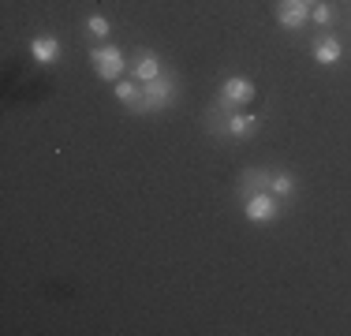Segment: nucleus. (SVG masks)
Returning a JSON list of instances; mask_svg holds the SVG:
<instances>
[{
	"instance_id": "obj_1",
	"label": "nucleus",
	"mask_w": 351,
	"mask_h": 336,
	"mask_svg": "<svg viewBox=\"0 0 351 336\" xmlns=\"http://www.w3.org/2000/svg\"><path fill=\"white\" fill-rule=\"evenodd\" d=\"M90 64H94V75L101 82H120L123 67H128V60H123V53L116 45H97L90 49Z\"/></svg>"
},
{
	"instance_id": "obj_2",
	"label": "nucleus",
	"mask_w": 351,
	"mask_h": 336,
	"mask_svg": "<svg viewBox=\"0 0 351 336\" xmlns=\"http://www.w3.org/2000/svg\"><path fill=\"white\" fill-rule=\"evenodd\" d=\"M243 213L250 224H273L280 217V198L273 191H254L243 198Z\"/></svg>"
},
{
	"instance_id": "obj_3",
	"label": "nucleus",
	"mask_w": 351,
	"mask_h": 336,
	"mask_svg": "<svg viewBox=\"0 0 351 336\" xmlns=\"http://www.w3.org/2000/svg\"><path fill=\"white\" fill-rule=\"evenodd\" d=\"M258 97V86L247 79V75H228V79L221 82V108H239V105H250V101Z\"/></svg>"
},
{
	"instance_id": "obj_4",
	"label": "nucleus",
	"mask_w": 351,
	"mask_h": 336,
	"mask_svg": "<svg viewBox=\"0 0 351 336\" xmlns=\"http://www.w3.org/2000/svg\"><path fill=\"white\" fill-rule=\"evenodd\" d=\"M172 101H176L172 75H157L154 82H142V105H146V112H161V108H169Z\"/></svg>"
},
{
	"instance_id": "obj_5",
	"label": "nucleus",
	"mask_w": 351,
	"mask_h": 336,
	"mask_svg": "<svg viewBox=\"0 0 351 336\" xmlns=\"http://www.w3.org/2000/svg\"><path fill=\"white\" fill-rule=\"evenodd\" d=\"M277 23L284 30H303L311 23V4H303V0H277Z\"/></svg>"
},
{
	"instance_id": "obj_6",
	"label": "nucleus",
	"mask_w": 351,
	"mask_h": 336,
	"mask_svg": "<svg viewBox=\"0 0 351 336\" xmlns=\"http://www.w3.org/2000/svg\"><path fill=\"white\" fill-rule=\"evenodd\" d=\"M157 75H165L161 71V56H157L154 49H138L135 60H131V79L135 82H154Z\"/></svg>"
},
{
	"instance_id": "obj_7",
	"label": "nucleus",
	"mask_w": 351,
	"mask_h": 336,
	"mask_svg": "<svg viewBox=\"0 0 351 336\" xmlns=\"http://www.w3.org/2000/svg\"><path fill=\"white\" fill-rule=\"evenodd\" d=\"M112 94H116V101H120L128 112H146V105H142V82L120 79V82H112Z\"/></svg>"
},
{
	"instance_id": "obj_8",
	"label": "nucleus",
	"mask_w": 351,
	"mask_h": 336,
	"mask_svg": "<svg viewBox=\"0 0 351 336\" xmlns=\"http://www.w3.org/2000/svg\"><path fill=\"white\" fill-rule=\"evenodd\" d=\"M314 60L322 67H332L344 60V45H340V38H332V34H322V38L314 41Z\"/></svg>"
},
{
	"instance_id": "obj_9",
	"label": "nucleus",
	"mask_w": 351,
	"mask_h": 336,
	"mask_svg": "<svg viewBox=\"0 0 351 336\" xmlns=\"http://www.w3.org/2000/svg\"><path fill=\"white\" fill-rule=\"evenodd\" d=\"M258 123H262V116H254V112H228L224 134H232V139H247V134L258 131Z\"/></svg>"
},
{
	"instance_id": "obj_10",
	"label": "nucleus",
	"mask_w": 351,
	"mask_h": 336,
	"mask_svg": "<svg viewBox=\"0 0 351 336\" xmlns=\"http://www.w3.org/2000/svg\"><path fill=\"white\" fill-rule=\"evenodd\" d=\"M60 53H64V49H60V41H56L53 34H41V38L30 41V56H34L38 64H56V60H60Z\"/></svg>"
},
{
	"instance_id": "obj_11",
	"label": "nucleus",
	"mask_w": 351,
	"mask_h": 336,
	"mask_svg": "<svg viewBox=\"0 0 351 336\" xmlns=\"http://www.w3.org/2000/svg\"><path fill=\"white\" fill-rule=\"evenodd\" d=\"M295 187H299V183H295V176H291V172H284V168L269 176V191H273L277 198H291V195H295Z\"/></svg>"
},
{
	"instance_id": "obj_12",
	"label": "nucleus",
	"mask_w": 351,
	"mask_h": 336,
	"mask_svg": "<svg viewBox=\"0 0 351 336\" xmlns=\"http://www.w3.org/2000/svg\"><path fill=\"white\" fill-rule=\"evenodd\" d=\"M269 176H273V172H258V168L243 172V198L254 195V191H269Z\"/></svg>"
},
{
	"instance_id": "obj_13",
	"label": "nucleus",
	"mask_w": 351,
	"mask_h": 336,
	"mask_svg": "<svg viewBox=\"0 0 351 336\" xmlns=\"http://www.w3.org/2000/svg\"><path fill=\"white\" fill-rule=\"evenodd\" d=\"M311 19L317 23V27H332V19H337V12H332V8L322 0V4H314V8H311Z\"/></svg>"
},
{
	"instance_id": "obj_14",
	"label": "nucleus",
	"mask_w": 351,
	"mask_h": 336,
	"mask_svg": "<svg viewBox=\"0 0 351 336\" xmlns=\"http://www.w3.org/2000/svg\"><path fill=\"white\" fill-rule=\"evenodd\" d=\"M86 30L94 34V38H108V34H112V23H108L105 15H90V19H86Z\"/></svg>"
}]
</instances>
